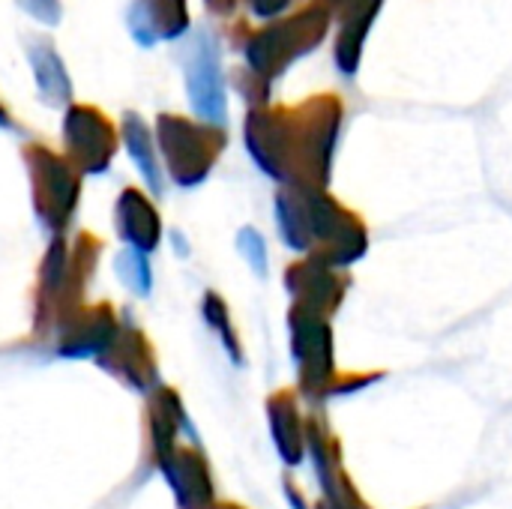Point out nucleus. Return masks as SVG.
Returning <instances> with one entry per match:
<instances>
[{"instance_id": "obj_1", "label": "nucleus", "mask_w": 512, "mask_h": 509, "mask_svg": "<svg viewBox=\"0 0 512 509\" xmlns=\"http://www.w3.org/2000/svg\"><path fill=\"white\" fill-rule=\"evenodd\" d=\"M342 99L309 96L297 108L261 105L246 114V150L258 168L294 189H324L342 126Z\"/></svg>"}, {"instance_id": "obj_2", "label": "nucleus", "mask_w": 512, "mask_h": 509, "mask_svg": "<svg viewBox=\"0 0 512 509\" xmlns=\"http://www.w3.org/2000/svg\"><path fill=\"white\" fill-rule=\"evenodd\" d=\"M330 12L324 6H306L294 15L276 18L273 24L249 33V39L243 42V54H246V66L264 78L267 84L273 78H279L297 57L315 51L327 30H330Z\"/></svg>"}, {"instance_id": "obj_3", "label": "nucleus", "mask_w": 512, "mask_h": 509, "mask_svg": "<svg viewBox=\"0 0 512 509\" xmlns=\"http://www.w3.org/2000/svg\"><path fill=\"white\" fill-rule=\"evenodd\" d=\"M156 138H159V150L165 156L168 174L174 177L177 186L204 183L228 141L222 126L195 123L180 114H159Z\"/></svg>"}, {"instance_id": "obj_4", "label": "nucleus", "mask_w": 512, "mask_h": 509, "mask_svg": "<svg viewBox=\"0 0 512 509\" xmlns=\"http://www.w3.org/2000/svg\"><path fill=\"white\" fill-rule=\"evenodd\" d=\"M24 165L30 171L33 207H36L42 225L51 231H63L75 213L78 192H81L78 168L66 156H57L54 150H48L42 144L24 147Z\"/></svg>"}, {"instance_id": "obj_5", "label": "nucleus", "mask_w": 512, "mask_h": 509, "mask_svg": "<svg viewBox=\"0 0 512 509\" xmlns=\"http://www.w3.org/2000/svg\"><path fill=\"white\" fill-rule=\"evenodd\" d=\"M66 159L84 174H102L117 153V129L96 105H69L63 117Z\"/></svg>"}, {"instance_id": "obj_6", "label": "nucleus", "mask_w": 512, "mask_h": 509, "mask_svg": "<svg viewBox=\"0 0 512 509\" xmlns=\"http://www.w3.org/2000/svg\"><path fill=\"white\" fill-rule=\"evenodd\" d=\"M186 93L192 108L210 123H225V75L219 63V42L210 30H198L186 57Z\"/></svg>"}, {"instance_id": "obj_7", "label": "nucleus", "mask_w": 512, "mask_h": 509, "mask_svg": "<svg viewBox=\"0 0 512 509\" xmlns=\"http://www.w3.org/2000/svg\"><path fill=\"white\" fill-rule=\"evenodd\" d=\"M126 27L144 48L174 42L189 30V6L186 0H132L126 9Z\"/></svg>"}, {"instance_id": "obj_8", "label": "nucleus", "mask_w": 512, "mask_h": 509, "mask_svg": "<svg viewBox=\"0 0 512 509\" xmlns=\"http://www.w3.org/2000/svg\"><path fill=\"white\" fill-rule=\"evenodd\" d=\"M120 327L108 306L90 309V312H69V321L60 333V357H105L111 345L117 342Z\"/></svg>"}, {"instance_id": "obj_9", "label": "nucleus", "mask_w": 512, "mask_h": 509, "mask_svg": "<svg viewBox=\"0 0 512 509\" xmlns=\"http://www.w3.org/2000/svg\"><path fill=\"white\" fill-rule=\"evenodd\" d=\"M114 222H117V231L120 237L141 255L153 252L159 246V237H162V225H159V213L156 207L150 204V198L138 189H123L120 201H117V210H114Z\"/></svg>"}, {"instance_id": "obj_10", "label": "nucleus", "mask_w": 512, "mask_h": 509, "mask_svg": "<svg viewBox=\"0 0 512 509\" xmlns=\"http://www.w3.org/2000/svg\"><path fill=\"white\" fill-rule=\"evenodd\" d=\"M24 51H27L30 69H33V78H36V87H39V99L45 105H54V108L69 105L72 81H69V72H66L63 57L57 54L54 42L42 39V36H33V39H27Z\"/></svg>"}, {"instance_id": "obj_11", "label": "nucleus", "mask_w": 512, "mask_h": 509, "mask_svg": "<svg viewBox=\"0 0 512 509\" xmlns=\"http://www.w3.org/2000/svg\"><path fill=\"white\" fill-rule=\"evenodd\" d=\"M162 474L168 477L180 509H210L213 501V486H210V474H207V465L198 453H174L165 465H162Z\"/></svg>"}, {"instance_id": "obj_12", "label": "nucleus", "mask_w": 512, "mask_h": 509, "mask_svg": "<svg viewBox=\"0 0 512 509\" xmlns=\"http://www.w3.org/2000/svg\"><path fill=\"white\" fill-rule=\"evenodd\" d=\"M384 0H357L345 15H342V27H339V39H336V66L342 75H354L363 57V42L378 18Z\"/></svg>"}, {"instance_id": "obj_13", "label": "nucleus", "mask_w": 512, "mask_h": 509, "mask_svg": "<svg viewBox=\"0 0 512 509\" xmlns=\"http://www.w3.org/2000/svg\"><path fill=\"white\" fill-rule=\"evenodd\" d=\"M102 366L111 369L114 375H120L123 381H129L135 390H147V384L156 381V366H153V357H150L141 333L117 336L111 351L102 357Z\"/></svg>"}, {"instance_id": "obj_14", "label": "nucleus", "mask_w": 512, "mask_h": 509, "mask_svg": "<svg viewBox=\"0 0 512 509\" xmlns=\"http://www.w3.org/2000/svg\"><path fill=\"white\" fill-rule=\"evenodd\" d=\"M120 135L126 141V150L132 156V162L138 165V171L144 174L147 186L153 189V195H162V171H159V159L153 153V135L147 132L144 120L135 114V111H126L123 114V126H120Z\"/></svg>"}, {"instance_id": "obj_15", "label": "nucleus", "mask_w": 512, "mask_h": 509, "mask_svg": "<svg viewBox=\"0 0 512 509\" xmlns=\"http://www.w3.org/2000/svg\"><path fill=\"white\" fill-rule=\"evenodd\" d=\"M270 429H273V441H276V450L282 453V459L288 465L303 462V432H300V420H297L288 396H279L270 402Z\"/></svg>"}, {"instance_id": "obj_16", "label": "nucleus", "mask_w": 512, "mask_h": 509, "mask_svg": "<svg viewBox=\"0 0 512 509\" xmlns=\"http://www.w3.org/2000/svg\"><path fill=\"white\" fill-rule=\"evenodd\" d=\"M204 318H207V324L222 336V345L228 348V354H231L234 363L240 366V348H237V336H234V330H231L228 306H225L216 294H207V297H204Z\"/></svg>"}, {"instance_id": "obj_17", "label": "nucleus", "mask_w": 512, "mask_h": 509, "mask_svg": "<svg viewBox=\"0 0 512 509\" xmlns=\"http://www.w3.org/2000/svg\"><path fill=\"white\" fill-rule=\"evenodd\" d=\"M117 273L135 294H150V270L141 252H123L117 261Z\"/></svg>"}, {"instance_id": "obj_18", "label": "nucleus", "mask_w": 512, "mask_h": 509, "mask_svg": "<svg viewBox=\"0 0 512 509\" xmlns=\"http://www.w3.org/2000/svg\"><path fill=\"white\" fill-rule=\"evenodd\" d=\"M30 18H36L39 24H48V27H54V24H60V18H63V3L60 0H15Z\"/></svg>"}, {"instance_id": "obj_19", "label": "nucleus", "mask_w": 512, "mask_h": 509, "mask_svg": "<svg viewBox=\"0 0 512 509\" xmlns=\"http://www.w3.org/2000/svg\"><path fill=\"white\" fill-rule=\"evenodd\" d=\"M240 252L252 261V267H255L258 273H264L267 249H264V240H261L258 231H252V228H243V231H240Z\"/></svg>"}, {"instance_id": "obj_20", "label": "nucleus", "mask_w": 512, "mask_h": 509, "mask_svg": "<svg viewBox=\"0 0 512 509\" xmlns=\"http://www.w3.org/2000/svg\"><path fill=\"white\" fill-rule=\"evenodd\" d=\"M288 3L291 0H249V9L258 18H276V15H282L288 9Z\"/></svg>"}, {"instance_id": "obj_21", "label": "nucleus", "mask_w": 512, "mask_h": 509, "mask_svg": "<svg viewBox=\"0 0 512 509\" xmlns=\"http://www.w3.org/2000/svg\"><path fill=\"white\" fill-rule=\"evenodd\" d=\"M357 0H315V6H324L330 15H345Z\"/></svg>"}, {"instance_id": "obj_22", "label": "nucleus", "mask_w": 512, "mask_h": 509, "mask_svg": "<svg viewBox=\"0 0 512 509\" xmlns=\"http://www.w3.org/2000/svg\"><path fill=\"white\" fill-rule=\"evenodd\" d=\"M240 0H204V6L213 12V15H231L237 9Z\"/></svg>"}, {"instance_id": "obj_23", "label": "nucleus", "mask_w": 512, "mask_h": 509, "mask_svg": "<svg viewBox=\"0 0 512 509\" xmlns=\"http://www.w3.org/2000/svg\"><path fill=\"white\" fill-rule=\"evenodd\" d=\"M0 126L6 129V126H12V120H9V111L3 108V102H0Z\"/></svg>"}, {"instance_id": "obj_24", "label": "nucleus", "mask_w": 512, "mask_h": 509, "mask_svg": "<svg viewBox=\"0 0 512 509\" xmlns=\"http://www.w3.org/2000/svg\"><path fill=\"white\" fill-rule=\"evenodd\" d=\"M222 509H237V507H231V504H228V507H222Z\"/></svg>"}]
</instances>
